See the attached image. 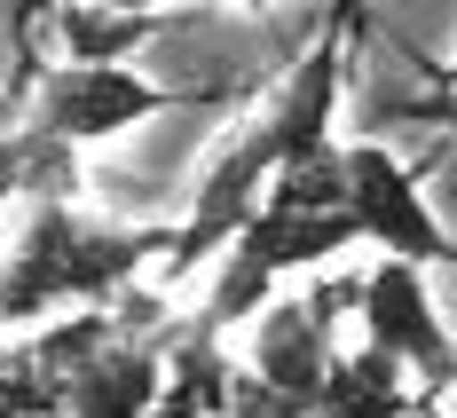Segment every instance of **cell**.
<instances>
[{
    "mask_svg": "<svg viewBox=\"0 0 457 418\" xmlns=\"http://www.w3.org/2000/svg\"><path fill=\"white\" fill-rule=\"evenodd\" d=\"M150 253H166V230H103L71 213V197H40L0 253V331L40 324L63 300H111Z\"/></svg>",
    "mask_w": 457,
    "mask_h": 418,
    "instance_id": "6da1fadb",
    "label": "cell"
},
{
    "mask_svg": "<svg viewBox=\"0 0 457 418\" xmlns=\"http://www.w3.org/2000/svg\"><path fill=\"white\" fill-rule=\"evenodd\" d=\"M355 245H363V230H355L347 205H339V213H284V205H261V213L221 245V277H213L205 308H197V331L221 339L228 324H245V316L276 292V277L323 269V261H339V253H355Z\"/></svg>",
    "mask_w": 457,
    "mask_h": 418,
    "instance_id": "7a4b0ae2",
    "label": "cell"
},
{
    "mask_svg": "<svg viewBox=\"0 0 457 418\" xmlns=\"http://www.w3.org/2000/svg\"><path fill=\"white\" fill-rule=\"evenodd\" d=\"M205 103H221V95H182V88H158V79H142L127 63H47L40 79H32V127L55 142H111L142 127V119H158V111H205Z\"/></svg>",
    "mask_w": 457,
    "mask_h": 418,
    "instance_id": "3957f363",
    "label": "cell"
},
{
    "mask_svg": "<svg viewBox=\"0 0 457 418\" xmlns=\"http://www.w3.org/2000/svg\"><path fill=\"white\" fill-rule=\"evenodd\" d=\"M339 166H347V213H355L363 245L403 253L418 269H457V237L434 222L418 174L386 150V142H339Z\"/></svg>",
    "mask_w": 457,
    "mask_h": 418,
    "instance_id": "277c9868",
    "label": "cell"
},
{
    "mask_svg": "<svg viewBox=\"0 0 457 418\" xmlns=\"http://www.w3.org/2000/svg\"><path fill=\"white\" fill-rule=\"evenodd\" d=\"M355 316H363V339L378 355H395L411 379H426V387L457 379V339H450V324H442V308H434L418 261L378 253L363 277H355Z\"/></svg>",
    "mask_w": 457,
    "mask_h": 418,
    "instance_id": "5b68a950",
    "label": "cell"
},
{
    "mask_svg": "<svg viewBox=\"0 0 457 418\" xmlns=\"http://www.w3.org/2000/svg\"><path fill=\"white\" fill-rule=\"evenodd\" d=\"M269 174H276V135H269V119H253V127H245V135H237L221 158L197 174L189 213L166 230V277H189L197 261H213L228 237L261 213V189H269Z\"/></svg>",
    "mask_w": 457,
    "mask_h": 418,
    "instance_id": "8992f818",
    "label": "cell"
},
{
    "mask_svg": "<svg viewBox=\"0 0 457 418\" xmlns=\"http://www.w3.org/2000/svg\"><path fill=\"white\" fill-rule=\"evenodd\" d=\"M245 372L276 387L284 403H300V418L316 411V387L331 372V316L308 300H261L253 308V364Z\"/></svg>",
    "mask_w": 457,
    "mask_h": 418,
    "instance_id": "52a82bcc",
    "label": "cell"
},
{
    "mask_svg": "<svg viewBox=\"0 0 457 418\" xmlns=\"http://www.w3.org/2000/svg\"><path fill=\"white\" fill-rule=\"evenodd\" d=\"M158 395H166L158 347H135L119 331L103 347H87L71 372L55 379V403L71 418H158Z\"/></svg>",
    "mask_w": 457,
    "mask_h": 418,
    "instance_id": "ba28073f",
    "label": "cell"
},
{
    "mask_svg": "<svg viewBox=\"0 0 457 418\" xmlns=\"http://www.w3.org/2000/svg\"><path fill=\"white\" fill-rule=\"evenodd\" d=\"M339 71H347V32L339 24H323V40L292 63V79L276 88V103L261 111L276 135V166H292V158H308L331 142V111H339Z\"/></svg>",
    "mask_w": 457,
    "mask_h": 418,
    "instance_id": "9c48e42d",
    "label": "cell"
},
{
    "mask_svg": "<svg viewBox=\"0 0 457 418\" xmlns=\"http://www.w3.org/2000/svg\"><path fill=\"white\" fill-rule=\"evenodd\" d=\"M55 55L63 63H127L142 40H158L166 8H111V0H55Z\"/></svg>",
    "mask_w": 457,
    "mask_h": 418,
    "instance_id": "30bf717a",
    "label": "cell"
},
{
    "mask_svg": "<svg viewBox=\"0 0 457 418\" xmlns=\"http://www.w3.org/2000/svg\"><path fill=\"white\" fill-rule=\"evenodd\" d=\"M403 411H411V372L363 339L355 355H331L308 418H403Z\"/></svg>",
    "mask_w": 457,
    "mask_h": 418,
    "instance_id": "8fae6325",
    "label": "cell"
},
{
    "mask_svg": "<svg viewBox=\"0 0 457 418\" xmlns=\"http://www.w3.org/2000/svg\"><path fill=\"white\" fill-rule=\"evenodd\" d=\"M111 8H166V0H111Z\"/></svg>",
    "mask_w": 457,
    "mask_h": 418,
    "instance_id": "7c38bea8",
    "label": "cell"
},
{
    "mask_svg": "<svg viewBox=\"0 0 457 418\" xmlns=\"http://www.w3.org/2000/svg\"><path fill=\"white\" fill-rule=\"evenodd\" d=\"M228 8H269V0H228Z\"/></svg>",
    "mask_w": 457,
    "mask_h": 418,
    "instance_id": "4fadbf2b",
    "label": "cell"
},
{
    "mask_svg": "<svg viewBox=\"0 0 457 418\" xmlns=\"http://www.w3.org/2000/svg\"><path fill=\"white\" fill-rule=\"evenodd\" d=\"M450 95H457V63H450Z\"/></svg>",
    "mask_w": 457,
    "mask_h": 418,
    "instance_id": "5bb4252c",
    "label": "cell"
},
{
    "mask_svg": "<svg viewBox=\"0 0 457 418\" xmlns=\"http://www.w3.org/2000/svg\"><path fill=\"white\" fill-rule=\"evenodd\" d=\"M0 364H8V355H0Z\"/></svg>",
    "mask_w": 457,
    "mask_h": 418,
    "instance_id": "9a60e30c",
    "label": "cell"
}]
</instances>
